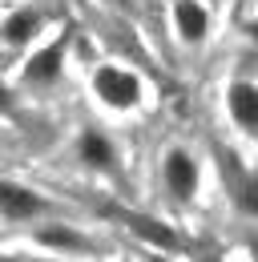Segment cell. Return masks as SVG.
I'll return each mask as SVG.
<instances>
[{"label":"cell","instance_id":"obj_10","mask_svg":"<svg viewBox=\"0 0 258 262\" xmlns=\"http://www.w3.org/2000/svg\"><path fill=\"white\" fill-rule=\"evenodd\" d=\"M174 29L186 45H202L210 33V12L198 0H174Z\"/></svg>","mask_w":258,"mask_h":262},{"label":"cell","instance_id":"obj_3","mask_svg":"<svg viewBox=\"0 0 258 262\" xmlns=\"http://www.w3.org/2000/svg\"><path fill=\"white\" fill-rule=\"evenodd\" d=\"M218 169H222V178H226V190L234 198V206H238L242 214L258 218V178L246 165H238L234 154H218Z\"/></svg>","mask_w":258,"mask_h":262},{"label":"cell","instance_id":"obj_9","mask_svg":"<svg viewBox=\"0 0 258 262\" xmlns=\"http://www.w3.org/2000/svg\"><path fill=\"white\" fill-rule=\"evenodd\" d=\"M0 202H4V222H32V218L45 210L40 194L29 190V186H20V182H4Z\"/></svg>","mask_w":258,"mask_h":262},{"label":"cell","instance_id":"obj_8","mask_svg":"<svg viewBox=\"0 0 258 262\" xmlns=\"http://www.w3.org/2000/svg\"><path fill=\"white\" fill-rule=\"evenodd\" d=\"M61 65H64V36H57L25 61V81L29 85H53L61 77Z\"/></svg>","mask_w":258,"mask_h":262},{"label":"cell","instance_id":"obj_12","mask_svg":"<svg viewBox=\"0 0 258 262\" xmlns=\"http://www.w3.org/2000/svg\"><path fill=\"white\" fill-rule=\"evenodd\" d=\"M246 250H250V258L258 262V230H254V234H250V238H246Z\"/></svg>","mask_w":258,"mask_h":262},{"label":"cell","instance_id":"obj_5","mask_svg":"<svg viewBox=\"0 0 258 262\" xmlns=\"http://www.w3.org/2000/svg\"><path fill=\"white\" fill-rule=\"evenodd\" d=\"M226 109H230V121L246 137H258V85L254 81H234L226 89Z\"/></svg>","mask_w":258,"mask_h":262},{"label":"cell","instance_id":"obj_2","mask_svg":"<svg viewBox=\"0 0 258 262\" xmlns=\"http://www.w3.org/2000/svg\"><path fill=\"white\" fill-rule=\"evenodd\" d=\"M161 186L169 190L174 202H193L198 198V186H202V173H198V162H193L190 149H169L165 162H161Z\"/></svg>","mask_w":258,"mask_h":262},{"label":"cell","instance_id":"obj_6","mask_svg":"<svg viewBox=\"0 0 258 262\" xmlns=\"http://www.w3.org/2000/svg\"><path fill=\"white\" fill-rule=\"evenodd\" d=\"M77 158L89 165V169H97V173H113L117 169V145L105 137L101 129H81V137H77Z\"/></svg>","mask_w":258,"mask_h":262},{"label":"cell","instance_id":"obj_7","mask_svg":"<svg viewBox=\"0 0 258 262\" xmlns=\"http://www.w3.org/2000/svg\"><path fill=\"white\" fill-rule=\"evenodd\" d=\"M121 222H125V226L145 242V246H154V250H161V254H169V250H178V246H182V238L165 226V222H158V218H145V214L121 210Z\"/></svg>","mask_w":258,"mask_h":262},{"label":"cell","instance_id":"obj_4","mask_svg":"<svg viewBox=\"0 0 258 262\" xmlns=\"http://www.w3.org/2000/svg\"><path fill=\"white\" fill-rule=\"evenodd\" d=\"M32 238H36L45 250H53V254H97V242L85 230L69 226V222H45Z\"/></svg>","mask_w":258,"mask_h":262},{"label":"cell","instance_id":"obj_1","mask_svg":"<svg viewBox=\"0 0 258 262\" xmlns=\"http://www.w3.org/2000/svg\"><path fill=\"white\" fill-rule=\"evenodd\" d=\"M93 97L105 109L133 113L141 105V81H137V73H129L121 65H97L93 69Z\"/></svg>","mask_w":258,"mask_h":262},{"label":"cell","instance_id":"obj_11","mask_svg":"<svg viewBox=\"0 0 258 262\" xmlns=\"http://www.w3.org/2000/svg\"><path fill=\"white\" fill-rule=\"evenodd\" d=\"M40 25H45V16H40L36 8L8 12V20H4V45H8V49H16V45H29L32 36L40 33Z\"/></svg>","mask_w":258,"mask_h":262}]
</instances>
